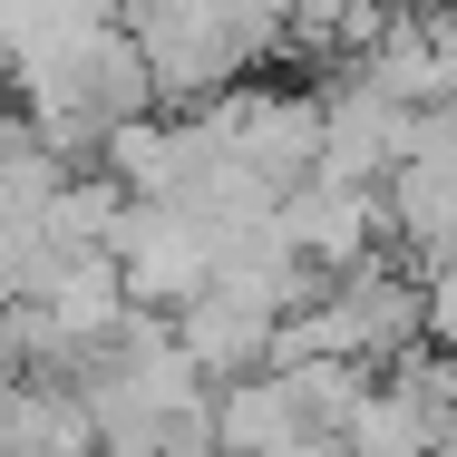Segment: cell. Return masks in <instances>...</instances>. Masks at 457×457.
I'll list each match as a JSON object with an SVG mask.
<instances>
[{"mask_svg": "<svg viewBox=\"0 0 457 457\" xmlns=\"http://www.w3.org/2000/svg\"><path fill=\"white\" fill-rule=\"evenodd\" d=\"M224 156H244L263 185H292L321 176V88H292V79H234L224 97H204V107H185Z\"/></svg>", "mask_w": 457, "mask_h": 457, "instance_id": "cell-1", "label": "cell"}, {"mask_svg": "<svg viewBox=\"0 0 457 457\" xmlns=\"http://www.w3.org/2000/svg\"><path fill=\"white\" fill-rule=\"evenodd\" d=\"M419 117L428 107H399L389 88H370L361 69H331V88H321V176L389 185L419 156Z\"/></svg>", "mask_w": 457, "mask_h": 457, "instance_id": "cell-2", "label": "cell"}, {"mask_svg": "<svg viewBox=\"0 0 457 457\" xmlns=\"http://www.w3.org/2000/svg\"><path fill=\"white\" fill-rule=\"evenodd\" d=\"M117 263H127V292L146 302V312H176L195 302L214 263H224V234L195 214V204H127V224H117Z\"/></svg>", "mask_w": 457, "mask_h": 457, "instance_id": "cell-3", "label": "cell"}, {"mask_svg": "<svg viewBox=\"0 0 457 457\" xmlns=\"http://www.w3.org/2000/svg\"><path fill=\"white\" fill-rule=\"evenodd\" d=\"M273 234L312 273H351V263L379 253V234H389V195H379V185H341V176H302L273 204Z\"/></svg>", "mask_w": 457, "mask_h": 457, "instance_id": "cell-4", "label": "cell"}, {"mask_svg": "<svg viewBox=\"0 0 457 457\" xmlns=\"http://www.w3.org/2000/svg\"><path fill=\"white\" fill-rule=\"evenodd\" d=\"M176 351L214 389L224 379H253V370H273V312H253V302H234V292H195V302H176Z\"/></svg>", "mask_w": 457, "mask_h": 457, "instance_id": "cell-5", "label": "cell"}, {"mask_svg": "<svg viewBox=\"0 0 457 457\" xmlns=\"http://www.w3.org/2000/svg\"><path fill=\"white\" fill-rule=\"evenodd\" d=\"M341 448H351V457H438V428L419 419L409 389L370 379L361 399H351V419H341Z\"/></svg>", "mask_w": 457, "mask_h": 457, "instance_id": "cell-6", "label": "cell"}, {"mask_svg": "<svg viewBox=\"0 0 457 457\" xmlns=\"http://www.w3.org/2000/svg\"><path fill=\"white\" fill-rule=\"evenodd\" d=\"M10 379H20V370H0V389H10Z\"/></svg>", "mask_w": 457, "mask_h": 457, "instance_id": "cell-7", "label": "cell"}]
</instances>
